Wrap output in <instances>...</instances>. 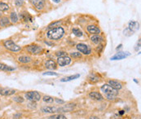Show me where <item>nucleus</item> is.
I'll return each mask as SVG.
<instances>
[{"label":"nucleus","mask_w":141,"mask_h":119,"mask_svg":"<svg viewBox=\"0 0 141 119\" xmlns=\"http://www.w3.org/2000/svg\"><path fill=\"white\" fill-rule=\"evenodd\" d=\"M13 100L17 102V103H22L24 101V99L21 97V96H15L13 98Z\"/></svg>","instance_id":"nucleus-32"},{"label":"nucleus","mask_w":141,"mask_h":119,"mask_svg":"<svg viewBox=\"0 0 141 119\" xmlns=\"http://www.w3.org/2000/svg\"><path fill=\"white\" fill-rule=\"evenodd\" d=\"M65 35V29L62 27H56L50 29L46 33V37L51 40H60Z\"/></svg>","instance_id":"nucleus-1"},{"label":"nucleus","mask_w":141,"mask_h":119,"mask_svg":"<svg viewBox=\"0 0 141 119\" xmlns=\"http://www.w3.org/2000/svg\"><path fill=\"white\" fill-rule=\"evenodd\" d=\"M8 25H10V20L7 17H4L0 19V25H1L2 27H5Z\"/></svg>","instance_id":"nucleus-23"},{"label":"nucleus","mask_w":141,"mask_h":119,"mask_svg":"<svg viewBox=\"0 0 141 119\" xmlns=\"http://www.w3.org/2000/svg\"><path fill=\"white\" fill-rule=\"evenodd\" d=\"M43 75H49V76H58V74L54 73V72H45L43 74Z\"/></svg>","instance_id":"nucleus-34"},{"label":"nucleus","mask_w":141,"mask_h":119,"mask_svg":"<svg viewBox=\"0 0 141 119\" xmlns=\"http://www.w3.org/2000/svg\"><path fill=\"white\" fill-rule=\"evenodd\" d=\"M15 93V91L11 88H0V95L5 96H12Z\"/></svg>","instance_id":"nucleus-14"},{"label":"nucleus","mask_w":141,"mask_h":119,"mask_svg":"<svg viewBox=\"0 0 141 119\" xmlns=\"http://www.w3.org/2000/svg\"><path fill=\"white\" fill-rule=\"evenodd\" d=\"M77 49L79 51V52L84 54V55H90L91 53V48L89 46L84 44V43H78L76 46Z\"/></svg>","instance_id":"nucleus-7"},{"label":"nucleus","mask_w":141,"mask_h":119,"mask_svg":"<svg viewBox=\"0 0 141 119\" xmlns=\"http://www.w3.org/2000/svg\"><path fill=\"white\" fill-rule=\"evenodd\" d=\"M91 41L95 44H99L103 41V38L99 34H94L91 37Z\"/></svg>","instance_id":"nucleus-17"},{"label":"nucleus","mask_w":141,"mask_h":119,"mask_svg":"<svg viewBox=\"0 0 141 119\" xmlns=\"http://www.w3.org/2000/svg\"><path fill=\"white\" fill-rule=\"evenodd\" d=\"M43 100L46 103H48V104H51V103L54 102V98L50 96H44L43 98Z\"/></svg>","instance_id":"nucleus-25"},{"label":"nucleus","mask_w":141,"mask_h":119,"mask_svg":"<svg viewBox=\"0 0 141 119\" xmlns=\"http://www.w3.org/2000/svg\"><path fill=\"white\" fill-rule=\"evenodd\" d=\"M139 29V24L137 21H130L128 24V27L124 30V34L127 36H130Z\"/></svg>","instance_id":"nucleus-3"},{"label":"nucleus","mask_w":141,"mask_h":119,"mask_svg":"<svg viewBox=\"0 0 141 119\" xmlns=\"http://www.w3.org/2000/svg\"><path fill=\"white\" fill-rule=\"evenodd\" d=\"M54 101L56 102V104H60V105H61V104H65V101H64V100H60V99H58V98H54Z\"/></svg>","instance_id":"nucleus-35"},{"label":"nucleus","mask_w":141,"mask_h":119,"mask_svg":"<svg viewBox=\"0 0 141 119\" xmlns=\"http://www.w3.org/2000/svg\"><path fill=\"white\" fill-rule=\"evenodd\" d=\"M88 79H89V81L91 82H92V83H96V82H98L100 80V77L95 74H91L89 76V77H88Z\"/></svg>","instance_id":"nucleus-20"},{"label":"nucleus","mask_w":141,"mask_h":119,"mask_svg":"<svg viewBox=\"0 0 141 119\" xmlns=\"http://www.w3.org/2000/svg\"><path fill=\"white\" fill-rule=\"evenodd\" d=\"M90 119H100L98 117H96V116H91V117H90Z\"/></svg>","instance_id":"nucleus-37"},{"label":"nucleus","mask_w":141,"mask_h":119,"mask_svg":"<svg viewBox=\"0 0 141 119\" xmlns=\"http://www.w3.org/2000/svg\"><path fill=\"white\" fill-rule=\"evenodd\" d=\"M10 20H11V22L13 23V24H15L18 22V15L15 12H12L11 15H10Z\"/></svg>","instance_id":"nucleus-24"},{"label":"nucleus","mask_w":141,"mask_h":119,"mask_svg":"<svg viewBox=\"0 0 141 119\" xmlns=\"http://www.w3.org/2000/svg\"><path fill=\"white\" fill-rule=\"evenodd\" d=\"M26 50H27L28 52L33 54V55H39L41 53H43V48L42 46H39L38 45H29L26 47Z\"/></svg>","instance_id":"nucleus-6"},{"label":"nucleus","mask_w":141,"mask_h":119,"mask_svg":"<svg viewBox=\"0 0 141 119\" xmlns=\"http://www.w3.org/2000/svg\"><path fill=\"white\" fill-rule=\"evenodd\" d=\"M3 45L7 50L11 51H14V52H17V51H20L21 50V47H20V46H18L17 44H15L12 40L4 41Z\"/></svg>","instance_id":"nucleus-4"},{"label":"nucleus","mask_w":141,"mask_h":119,"mask_svg":"<svg viewBox=\"0 0 141 119\" xmlns=\"http://www.w3.org/2000/svg\"><path fill=\"white\" fill-rule=\"evenodd\" d=\"M139 49H140V39H139L138 43H136V45H135V50L136 51H139Z\"/></svg>","instance_id":"nucleus-36"},{"label":"nucleus","mask_w":141,"mask_h":119,"mask_svg":"<svg viewBox=\"0 0 141 119\" xmlns=\"http://www.w3.org/2000/svg\"><path fill=\"white\" fill-rule=\"evenodd\" d=\"M20 19H22L24 21H28V20L32 21V17H31L30 15L27 12H24V13L20 14Z\"/></svg>","instance_id":"nucleus-21"},{"label":"nucleus","mask_w":141,"mask_h":119,"mask_svg":"<svg viewBox=\"0 0 141 119\" xmlns=\"http://www.w3.org/2000/svg\"><path fill=\"white\" fill-rule=\"evenodd\" d=\"M56 55L58 56V57H61V56L67 55V53L65 52V51H57V52L56 53Z\"/></svg>","instance_id":"nucleus-33"},{"label":"nucleus","mask_w":141,"mask_h":119,"mask_svg":"<svg viewBox=\"0 0 141 119\" xmlns=\"http://www.w3.org/2000/svg\"><path fill=\"white\" fill-rule=\"evenodd\" d=\"M18 61L20 63L27 64L32 61V58H31L30 56H27V55H21L20 56V57H18Z\"/></svg>","instance_id":"nucleus-18"},{"label":"nucleus","mask_w":141,"mask_h":119,"mask_svg":"<svg viewBox=\"0 0 141 119\" xmlns=\"http://www.w3.org/2000/svg\"><path fill=\"white\" fill-rule=\"evenodd\" d=\"M89 96L94 100H97V101H102L104 100V97L100 94V92L98 91H91L89 93Z\"/></svg>","instance_id":"nucleus-11"},{"label":"nucleus","mask_w":141,"mask_h":119,"mask_svg":"<svg viewBox=\"0 0 141 119\" xmlns=\"http://www.w3.org/2000/svg\"><path fill=\"white\" fill-rule=\"evenodd\" d=\"M58 111H60V108H57L56 107L46 106V107L42 108V112H43L45 113H55Z\"/></svg>","instance_id":"nucleus-15"},{"label":"nucleus","mask_w":141,"mask_h":119,"mask_svg":"<svg viewBox=\"0 0 141 119\" xmlns=\"http://www.w3.org/2000/svg\"><path fill=\"white\" fill-rule=\"evenodd\" d=\"M25 1L24 0H15V4L17 7H22L24 5Z\"/></svg>","instance_id":"nucleus-31"},{"label":"nucleus","mask_w":141,"mask_h":119,"mask_svg":"<svg viewBox=\"0 0 141 119\" xmlns=\"http://www.w3.org/2000/svg\"><path fill=\"white\" fill-rule=\"evenodd\" d=\"M122 44H120V45H119V46H118V47H117V50H118L119 48H121V47H122Z\"/></svg>","instance_id":"nucleus-39"},{"label":"nucleus","mask_w":141,"mask_h":119,"mask_svg":"<svg viewBox=\"0 0 141 119\" xmlns=\"http://www.w3.org/2000/svg\"><path fill=\"white\" fill-rule=\"evenodd\" d=\"M52 1H53L54 3H60L61 0H52Z\"/></svg>","instance_id":"nucleus-38"},{"label":"nucleus","mask_w":141,"mask_h":119,"mask_svg":"<svg viewBox=\"0 0 141 119\" xmlns=\"http://www.w3.org/2000/svg\"><path fill=\"white\" fill-rule=\"evenodd\" d=\"M70 55L73 58H81L82 57V53L80 52H72L70 53Z\"/></svg>","instance_id":"nucleus-30"},{"label":"nucleus","mask_w":141,"mask_h":119,"mask_svg":"<svg viewBox=\"0 0 141 119\" xmlns=\"http://www.w3.org/2000/svg\"><path fill=\"white\" fill-rule=\"evenodd\" d=\"M101 91L105 94V96L108 100H113V98H116L118 95V91L113 88L108 84H104L101 86Z\"/></svg>","instance_id":"nucleus-2"},{"label":"nucleus","mask_w":141,"mask_h":119,"mask_svg":"<svg viewBox=\"0 0 141 119\" xmlns=\"http://www.w3.org/2000/svg\"><path fill=\"white\" fill-rule=\"evenodd\" d=\"M29 2L33 5L34 8L38 11H42L45 7V0H29Z\"/></svg>","instance_id":"nucleus-8"},{"label":"nucleus","mask_w":141,"mask_h":119,"mask_svg":"<svg viewBox=\"0 0 141 119\" xmlns=\"http://www.w3.org/2000/svg\"><path fill=\"white\" fill-rule=\"evenodd\" d=\"M49 119H68V118L63 114H55L49 117Z\"/></svg>","instance_id":"nucleus-29"},{"label":"nucleus","mask_w":141,"mask_h":119,"mask_svg":"<svg viewBox=\"0 0 141 119\" xmlns=\"http://www.w3.org/2000/svg\"><path fill=\"white\" fill-rule=\"evenodd\" d=\"M108 85L111 86L113 88L116 90H120L122 88V84L121 82L117 81V80H109L108 81Z\"/></svg>","instance_id":"nucleus-13"},{"label":"nucleus","mask_w":141,"mask_h":119,"mask_svg":"<svg viewBox=\"0 0 141 119\" xmlns=\"http://www.w3.org/2000/svg\"><path fill=\"white\" fill-rule=\"evenodd\" d=\"M9 9V5L5 3H0V11L6 12Z\"/></svg>","instance_id":"nucleus-26"},{"label":"nucleus","mask_w":141,"mask_h":119,"mask_svg":"<svg viewBox=\"0 0 141 119\" xmlns=\"http://www.w3.org/2000/svg\"><path fill=\"white\" fill-rule=\"evenodd\" d=\"M0 70H2V71H6V72L14 71V70H15V68H12V67L8 66V65H4V64H0Z\"/></svg>","instance_id":"nucleus-22"},{"label":"nucleus","mask_w":141,"mask_h":119,"mask_svg":"<svg viewBox=\"0 0 141 119\" xmlns=\"http://www.w3.org/2000/svg\"><path fill=\"white\" fill-rule=\"evenodd\" d=\"M25 98L31 102H37L41 100V95L38 91H29L25 93Z\"/></svg>","instance_id":"nucleus-5"},{"label":"nucleus","mask_w":141,"mask_h":119,"mask_svg":"<svg viewBox=\"0 0 141 119\" xmlns=\"http://www.w3.org/2000/svg\"><path fill=\"white\" fill-rule=\"evenodd\" d=\"M45 67L48 69H56L57 68V64L53 60H48L45 62Z\"/></svg>","instance_id":"nucleus-16"},{"label":"nucleus","mask_w":141,"mask_h":119,"mask_svg":"<svg viewBox=\"0 0 141 119\" xmlns=\"http://www.w3.org/2000/svg\"><path fill=\"white\" fill-rule=\"evenodd\" d=\"M124 113V111H120V114H123Z\"/></svg>","instance_id":"nucleus-40"},{"label":"nucleus","mask_w":141,"mask_h":119,"mask_svg":"<svg viewBox=\"0 0 141 119\" xmlns=\"http://www.w3.org/2000/svg\"><path fill=\"white\" fill-rule=\"evenodd\" d=\"M72 32L75 36H77V37H82V32L77 28H74L72 30Z\"/></svg>","instance_id":"nucleus-28"},{"label":"nucleus","mask_w":141,"mask_h":119,"mask_svg":"<svg viewBox=\"0 0 141 119\" xmlns=\"http://www.w3.org/2000/svg\"><path fill=\"white\" fill-rule=\"evenodd\" d=\"M80 77V74H74V75H70V76H68V77H65L63 78L60 79V82H69L72 80H74L77 79V77Z\"/></svg>","instance_id":"nucleus-19"},{"label":"nucleus","mask_w":141,"mask_h":119,"mask_svg":"<svg viewBox=\"0 0 141 119\" xmlns=\"http://www.w3.org/2000/svg\"><path fill=\"white\" fill-rule=\"evenodd\" d=\"M62 23V21L61 20H56V21H55V22H52V23H51L49 25H48V29H52V28H56V27H58L59 25H60Z\"/></svg>","instance_id":"nucleus-27"},{"label":"nucleus","mask_w":141,"mask_h":119,"mask_svg":"<svg viewBox=\"0 0 141 119\" xmlns=\"http://www.w3.org/2000/svg\"><path fill=\"white\" fill-rule=\"evenodd\" d=\"M130 55V53L129 52H123V51H120V52L117 53L116 55H114L113 57H111L112 60H122L128 57Z\"/></svg>","instance_id":"nucleus-10"},{"label":"nucleus","mask_w":141,"mask_h":119,"mask_svg":"<svg viewBox=\"0 0 141 119\" xmlns=\"http://www.w3.org/2000/svg\"><path fill=\"white\" fill-rule=\"evenodd\" d=\"M72 60L69 56H61V57H58L57 59V65H60V67H65L66 65H69L71 64Z\"/></svg>","instance_id":"nucleus-9"},{"label":"nucleus","mask_w":141,"mask_h":119,"mask_svg":"<svg viewBox=\"0 0 141 119\" xmlns=\"http://www.w3.org/2000/svg\"><path fill=\"white\" fill-rule=\"evenodd\" d=\"M87 29L88 31V33H90L91 34H100V29L99 27L96 26V25H88V26L87 27Z\"/></svg>","instance_id":"nucleus-12"}]
</instances>
